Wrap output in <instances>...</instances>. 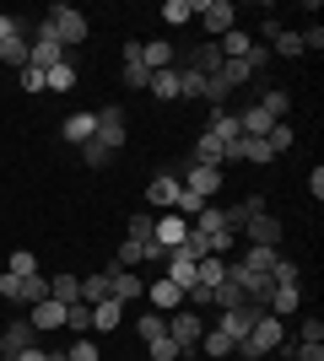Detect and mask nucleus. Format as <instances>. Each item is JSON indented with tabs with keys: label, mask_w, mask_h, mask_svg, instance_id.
<instances>
[{
	"label": "nucleus",
	"mask_w": 324,
	"mask_h": 361,
	"mask_svg": "<svg viewBox=\"0 0 324 361\" xmlns=\"http://www.w3.org/2000/svg\"><path fill=\"white\" fill-rule=\"evenodd\" d=\"M287 340V318H270V313H260L254 318V329H248V340H238L232 345V356H244V361H265L270 350Z\"/></svg>",
	"instance_id": "nucleus-1"
},
{
	"label": "nucleus",
	"mask_w": 324,
	"mask_h": 361,
	"mask_svg": "<svg viewBox=\"0 0 324 361\" xmlns=\"http://www.w3.org/2000/svg\"><path fill=\"white\" fill-rule=\"evenodd\" d=\"M44 22H49V32H54V44H60L65 54H71L76 44H87V32H92V27H87V16H81L71 0H54Z\"/></svg>",
	"instance_id": "nucleus-2"
},
{
	"label": "nucleus",
	"mask_w": 324,
	"mask_h": 361,
	"mask_svg": "<svg viewBox=\"0 0 324 361\" xmlns=\"http://www.w3.org/2000/svg\"><path fill=\"white\" fill-rule=\"evenodd\" d=\"M189 226H195V232H200V238L211 243V254H216V259H227V254H232V238H238V232H232V226H227V216H222V205H205V211L195 216V221H189Z\"/></svg>",
	"instance_id": "nucleus-3"
},
{
	"label": "nucleus",
	"mask_w": 324,
	"mask_h": 361,
	"mask_svg": "<svg viewBox=\"0 0 324 361\" xmlns=\"http://www.w3.org/2000/svg\"><path fill=\"white\" fill-rule=\"evenodd\" d=\"M205 334V313H189V307H179V313H168V340L179 350H184V361L195 356V345H200Z\"/></svg>",
	"instance_id": "nucleus-4"
},
{
	"label": "nucleus",
	"mask_w": 324,
	"mask_h": 361,
	"mask_svg": "<svg viewBox=\"0 0 324 361\" xmlns=\"http://www.w3.org/2000/svg\"><path fill=\"white\" fill-rule=\"evenodd\" d=\"M195 16H200V27L211 32V44L222 32L238 27V11H232V0H195Z\"/></svg>",
	"instance_id": "nucleus-5"
},
{
	"label": "nucleus",
	"mask_w": 324,
	"mask_h": 361,
	"mask_svg": "<svg viewBox=\"0 0 324 361\" xmlns=\"http://www.w3.org/2000/svg\"><path fill=\"white\" fill-rule=\"evenodd\" d=\"M97 146H108L114 157H119V146H124V108L119 103H108V108H97Z\"/></svg>",
	"instance_id": "nucleus-6"
},
{
	"label": "nucleus",
	"mask_w": 324,
	"mask_h": 361,
	"mask_svg": "<svg viewBox=\"0 0 324 361\" xmlns=\"http://www.w3.org/2000/svg\"><path fill=\"white\" fill-rule=\"evenodd\" d=\"M238 238H248L254 248H281V221H276L270 211H265V216H254V221H244V226H238Z\"/></svg>",
	"instance_id": "nucleus-7"
},
{
	"label": "nucleus",
	"mask_w": 324,
	"mask_h": 361,
	"mask_svg": "<svg viewBox=\"0 0 324 361\" xmlns=\"http://www.w3.org/2000/svg\"><path fill=\"white\" fill-rule=\"evenodd\" d=\"M108 297L130 307V302L146 297V286H140V275H136V270H119V264H108Z\"/></svg>",
	"instance_id": "nucleus-8"
},
{
	"label": "nucleus",
	"mask_w": 324,
	"mask_h": 361,
	"mask_svg": "<svg viewBox=\"0 0 324 361\" xmlns=\"http://www.w3.org/2000/svg\"><path fill=\"white\" fill-rule=\"evenodd\" d=\"M38 345V329H32L28 318H11L6 324V334H0V356H22V350Z\"/></svg>",
	"instance_id": "nucleus-9"
},
{
	"label": "nucleus",
	"mask_w": 324,
	"mask_h": 361,
	"mask_svg": "<svg viewBox=\"0 0 324 361\" xmlns=\"http://www.w3.org/2000/svg\"><path fill=\"white\" fill-rule=\"evenodd\" d=\"M179 65H184V71H195V75H216V71H222V49L205 38V44H195L189 54H179Z\"/></svg>",
	"instance_id": "nucleus-10"
},
{
	"label": "nucleus",
	"mask_w": 324,
	"mask_h": 361,
	"mask_svg": "<svg viewBox=\"0 0 324 361\" xmlns=\"http://www.w3.org/2000/svg\"><path fill=\"white\" fill-rule=\"evenodd\" d=\"M92 135H97V114H87V108H81V114H65V124H60L65 146H87Z\"/></svg>",
	"instance_id": "nucleus-11"
},
{
	"label": "nucleus",
	"mask_w": 324,
	"mask_h": 361,
	"mask_svg": "<svg viewBox=\"0 0 324 361\" xmlns=\"http://www.w3.org/2000/svg\"><path fill=\"white\" fill-rule=\"evenodd\" d=\"M303 307V286H270L265 291V313L270 318H292Z\"/></svg>",
	"instance_id": "nucleus-12"
},
{
	"label": "nucleus",
	"mask_w": 324,
	"mask_h": 361,
	"mask_svg": "<svg viewBox=\"0 0 324 361\" xmlns=\"http://www.w3.org/2000/svg\"><path fill=\"white\" fill-rule=\"evenodd\" d=\"M179 189H184V183H179V173H157L152 189H146V205H152V211H173Z\"/></svg>",
	"instance_id": "nucleus-13"
},
{
	"label": "nucleus",
	"mask_w": 324,
	"mask_h": 361,
	"mask_svg": "<svg viewBox=\"0 0 324 361\" xmlns=\"http://www.w3.org/2000/svg\"><path fill=\"white\" fill-rule=\"evenodd\" d=\"M146 302H152V307H157V313H179V307H184V291H179V286H173V281H168V275H157V281H152V286H146Z\"/></svg>",
	"instance_id": "nucleus-14"
},
{
	"label": "nucleus",
	"mask_w": 324,
	"mask_h": 361,
	"mask_svg": "<svg viewBox=\"0 0 324 361\" xmlns=\"http://www.w3.org/2000/svg\"><path fill=\"white\" fill-rule=\"evenodd\" d=\"M140 65H146V71H173V65H179V49L168 44V38H152V44H140Z\"/></svg>",
	"instance_id": "nucleus-15"
},
{
	"label": "nucleus",
	"mask_w": 324,
	"mask_h": 361,
	"mask_svg": "<svg viewBox=\"0 0 324 361\" xmlns=\"http://www.w3.org/2000/svg\"><path fill=\"white\" fill-rule=\"evenodd\" d=\"M28 324L38 334H49V329H65V302H54V297H44L38 307H28Z\"/></svg>",
	"instance_id": "nucleus-16"
},
{
	"label": "nucleus",
	"mask_w": 324,
	"mask_h": 361,
	"mask_svg": "<svg viewBox=\"0 0 324 361\" xmlns=\"http://www.w3.org/2000/svg\"><path fill=\"white\" fill-rule=\"evenodd\" d=\"M222 178H227V167H189V173H184V189H195L200 200H211L216 189H222Z\"/></svg>",
	"instance_id": "nucleus-17"
},
{
	"label": "nucleus",
	"mask_w": 324,
	"mask_h": 361,
	"mask_svg": "<svg viewBox=\"0 0 324 361\" xmlns=\"http://www.w3.org/2000/svg\"><path fill=\"white\" fill-rule=\"evenodd\" d=\"M124 87L130 92H146L152 87V71H146V65H140V44H124Z\"/></svg>",
	"instance_id": "nucleus-18"
},
{
	"label": "nucleus",
	"mask_w": 324,
	"mask_h": 361,
	"mask_svg": "<svg viewBox=\"0 0 324 361\" xmlns=\"http://www.w3.org/2000/svg\"><path fill=\"white\" fill-rule=\"evenodd\" d=\"M265 211H270V205H265V195H244V200H238V205H227V211H222V216H227V226H232V232H238V226H244V221H254V216H265Z\"/></svg>",
	"instance_id": "nucleus-19"
},
{
	"label": "nucleus",
	"mask_w": 324,
	"mask_h": 361,
	"mask_svg": "<svg viewBox=\"0 0 324 361\" xmlns=\"http://www.w3.org/2000/svg\"><path fill=\"white\" fill-rule=\"evenodd\" d=\"M276 259H281V248H254V243H248L238 264H244L248 275H265V281H270V270H276Z\"/></svg>",
	"instance_id": "nucleus-20"
},
{
	"label": "nucleus",
	"mask_w": 324,
	"mask_h": 361,
	"mask_svg": "<svg viewBox=\"0 0 324 361\" xmlns=\"http://www.w3.org/2000/svg\"><path fill=\"white\" fill-rule=\"evenodd\" d=\"M184 232H189V221H184V216L162 211V216H157V232H152V238L162 243V248H179V243H184Z\"/></svg>",
	"instance_id": "nucleus-21"
},
{
	"label": "nucleus",
	"mask_w": 324,
	"mask_h": 361,
	"mask_svg": "<svg viewBox=\"0 0 324 361\" xmlns=\"http://www.w3.org/2000/svg\"><path fill=\"white\" fill-rule=\"evenodd\" d=\"M124 324V302H92V334H108V329H119Z\"/></svg>",
	"instance_id": "nucleus-22"
},
{
	"label": "nucleus",
	"mask_w": 324,
	"mask_h": 361,
	"mask_svg": "<svg viewBox=\"0 0 324 361\" xmlns=\"http://www.w3.org/2000/svg\"><path fill=\"white\" fill-rule=\"evenodd\" d=\"M189 167H222V140H216L211 130H200V140L189 151Z\"/></svg>",
	"instance_id": "nucleus-23"
},
{
	"label": "nucleus",
	"mask_w": 324,
	"mask_h": 361,
	"mask_svg": "<svg viewBox=\"0 0 324 361\" xmlns=\"http://www.w3.org/2000/svg\"><path fill=\"white\" fill-rule=\"evenodd\" d=\"M270 124H276V119H270V114H265V108L254 103V108H244V114H238V135L265 140V135H270Z\"/></svg>",
	"instance_id": "nucleus-24"
},
{
	"label": "nucleus",
	"mask_w": 324,
	"mask_h": 361,
	"mask_svg": "<svg viewBox=\"0 0 324 361\" xmlns=\"http://www.w3.org/2000/svg\"><path fill=\"white\" fill-rule=\"evenodd\" d=\"M162 275H168V281H173L179 291H189V286H195V259H184L179 248H173V254H168V264H162Z\"/></svg>",
	"instance_id": "nucleus-25"
},
{
	"label": "nucleus",
	"mask_w": 324,
	"mask_h": 361,
	"mask_svg": "<svg viewBox=\"0 0 324 361\" xmlns=\"http://www.w3.org/2000/svg\"><path fill=\"white\" fill-rule=\"evenodd\" d=\"M222 281H227V259H216V254H205L200 264H195V286H222Z\"/></svg>",
	"instance_id": "nucleus-26"
},
{
	"label": "nucleus",
	"mask_w": 324,
	"mask_h": 361,
	"mask_svg": "<svg viewBox=\"0 0 324 361\" xmlns=\"http://www.w3.org/2000/svg\"><path fill=\"white\" fill-rule=\"evenodd\" d=\"M195 350H205L211 361H227V356H232V340L216 329V324H205V334H200V345H195Z\"/></svg>",
	"instance_id": "nucleus-27"
},
{
	"label": "nucleus",
	"mask_w": 324,
	"mask_h": 361,
	"mask_svg": "<svg viewBox=\"0 0 324 361\" xmlns=\"http://www.w3.org/2000/svg\"><path fill=\"white\" fill-rule=\"evenodd\" d=\"M205 130H211V135L222 140V146H227V140H238V114H227V108H211Z\"/></svg>",
	"instance_id": "nucleus-28"
},
{
	"label": "nucleus",
	"mask_w": 324,
	"mask_h": 361,
	"mask_svg": "<svg viewBox=\"0 0 324 361\" xmlns=\"http://www.w3.org/2000/svg\"><path fill=\"white\" fill-rule=\"evenodd\" d=\"M49 297V275H22V286H16V302L22 307H38Z\"/></svg>",
	"instance_id": "nucleus-29"
},
{
	"label": "nucleus",
	"mask_w": 324,
	"mask_h": 361,
	"mask_svg": "<svg viewBox=\"0 0 324 361\" xmlns=\"http://www.w3.org/2000/svg\"><path fill=\"white\" fill-rule=\"evenodd\" d=\"M76 81H81V71L65 60V65H54V71L44 75V92H76Z\"/></svg>",
	"instance_id": "nucleus-30"
},
{
	"label": "nucleus",
	"mask_w": 324,
	"mask_h": 361,
	"mask_svg": "<svg viewBox=\"0 0 324 361\" xmlns=\"http://www.w3.org/2000/svg\"><path fill=\"white\" fill-rule=\"evenodd\" d=\"M136 329H140V340L152 345V340H162V334H168V313H157V307H146V313L136 318Z\"/></svg>",
	"instance_id": "nucleus-31"
},
{
	"label": "nucleus",
	"mask_w": 324,
	"mask_h": 361,
	"mask_svg": "<svg viewBox=\"0 0 324 361\" xmlns=\"http://www.w3.org/2000/svg\"><path fill=\"white\" fill-rule=\"evenodd\" d=\"M49 297L71 307V302H81V281L76 275H49Z\"/></svg>",
	"instance_id": "nucleus-32"
},
{
	"label": "nucleus",
	"mask_w": 324,
	"mask_h": 361,
	"mask_svg": "<svg viewBox=\"0 0 324 361\" xmlns=\"http://www.w3.org/2000/svg\"><path fill=\"white\" fill-rule=\"evenodd\" d=\"M146 92H152L157 103H173V97H179V65H173V71H157Z\"/></svg>",
	"instance_id": "nucleus-33"
},
{
	"label": "nucleus",
	"mask_w": 324,
	"mask_h": 361,
	"mask_svg": "<svg viewBox=\"0 0 324 361\" xmlns=\"http://www.w3.org/2000/svg\"><path fill=\"white\" fill-rule=\"evenodd\" d=\"M270 286H303V264L281 254V259H276V270H270Z\"/></svg>",
	"instance_id": "nucleus-34"
},
{
	"label": "nucleus",
	"mask_w": 324,
	"mask_h": 361,
	"mask_svg": "<svg viewBox=\"0 0 324 361\" xmlns=\"http://www.w3.org/2000/svg\"><path fill=\"white\" fill-rule=\"evenodd\" d=\"M260 108H265V114H270L276 124H287V114H292V97H287L281 87H270V92L260 97Z\"/></svg>",
	"instance_id": "nucleus-35"
},
{
	"label": "nucleus",
	"mask_w": 324,
	"mask_h": 361,
	"mask_svg": "<svg viewBox=\"0 0 324 361\" xmlns=\"http://www.w3.org/2000/svg\"><path fill=\"white\" fill-rule=\"evenodd\" d=\"M65 329L92 334V302H71V307H65Z\"/></svg>",
	"instance_id": "nucleus-36"
},
{
	"label": "nucleus",
	"mask_w": 324,
	"mask_h": 361,
	"mask_svg": "<svg viewBox=\"0 0 324 361\" xmlns=\"http://www.w3.org/2000/svg\"><path fill=\"white\" fill-rule=\"evenodd\" d=\"M157 16H162L168 27H184V22H195V0H168Z\"/></svg>",
	"instance_id": "nucleus-37"
},
{
	"label": "nucleus",
	"mask_w": 324,
	"mask_h": 361,
	"mask_svg": "<svg viewBox=\"0 0 324 361\" xmlns=\"http://www.w3.org/2000/svg\"><path fill=\"white\" fill-rule=\"evenodd\" d=\"M205 205H211V200H200L195 189H179V200H173V216H184V221H195V216H200Z\"/></svg>",
	"instance_id": "nucleus-38"
},
{
	"label": "nucleus",
	"mask_w": 324,
	"mask_h": 361,
	"mask_svg": "<svg viewBox=\"0 0 324 361\" xmlns=\"http://www.w3.org/2000/svg\"><path fill=\"white\" fill-rule=\"evenodd\" d=\"M0 60L11 65V71H22L28 65V38H0Z\"/></svg>",
	"instance_id": "nucleus-39"
},
{
	"label": "nucleus",
	"mask_w": 324,
	"mask_h": 361,
	"mask_svg": "<svg viewBox=\"0 0 324 361\" xmlns=\"http://www.w3.org/2000/svg\"><path fill=\"white\" fill-rule=\"evenodd\" d=\"M6 275H16V281H22V275H38V254H32V248H16L11 264H6Z\"/></svg>",
	"instance_id": "nucleus-40"
},
{
	"label": "nucleus",
	"mask_w": 324,
	"mask_h": 361,
	"mask_svg": "<svg viewBox=\"0 0 324 361\" xmlns=\"http://www.w3.org/2000/svg\"><path fill=\"white\" fill-rule=\"evenodd\" d=\"M81 302H108V270L103 275H81Z\"/></svg>",
	"instance_id": "nucleus-41"
},
{
	"label": "nucleus",
	"mask_w": 324,
	"mask_h": 361,
	"mask_svg": "<svg viewBox=\"0 0 324 361\" xmlns=\"http://www.w3.org/2000/svg\"><path fill=\"white\" fill-rule=\"evenodd\" d=\"M227 81H222V75H205V87H200V103H211V108H222V103H227Z\"/></svg>",
	"instance_id": "nucleus-42"
},
{
	"label": "nucleus",
	"mask_w": 324,
	"mask_h": 361,
	"mask_svg": "<svg viewBox=\"0 0 324 361\" xmlns=\"http://www.w3.org/2000/svg\"><path fill=\"white\" fill-rule=\"evenodd\" d=\"M292 140H297V130H292V124H270V135H265V146H270V151L281 157V151H292Z\"/></svg>",
	"instance_id": "nucleus-43"
},
{
	"label": "nucleus",
	"mask_w": 324,
	"mask_h": 361,
	"mask_svg": "<svg viewBox=\"0 0 324 361\" xmlns=\"http://www.w3.org/2000/svg\"><path fill=\"white\" fill-rule=\"evenodd\" d=\"M297 345H324V318H303L297 324Z\"/></svg>",
	"instance_id": "nucleus-44"
},
{
	"label": "nucleus",
	"mask_w": 324,
	"mask_h": 361,
	"mask_svg": "<svg viewBox=\"0 0 324 361\" xmlns=\"http://www.w3.org/2000/svg\"><path fill=\"white\" fill-rule=\"evenodd\" d=\"M152 232H157V216L152 211H136V216H130V238H136V243H146Z\"/></svg>",
	"instance_id": "nucleus-45"
},
{
	"label": "nucleus",
	"mask_w": 324,
	"mask_h": 361,
	"mask_svg": "<svg viewBox=\"0 0 324 361\" xmlns=\"http://www.w3.org/2000/svg\"><path fill=\"white\" fill-rule=\"evenodd\" d=\"M216 75H222L227 87H244V81H248V75H254V71H248L244 60H222V71H216Z\"/></svg>",
	"instance_id": "nucleus-46"
},
{
	"label": "nucleus",
	"mask_w": 324,
	"mask_h": 361,
	"mask_svg": "<svg viewBox=\"0 0 324 361\" xmlns=\"http://www.w3.org/2000/svg\"><path fill=\"white\" fill-rule=\"evenodd\" d=\"M146 356H152V361H184V350H179L168 334H162V340H152V345H146Z\"/></svg>",
	"instance_id": "nucleus-47"
},
{
	"label": "nucleus",
	"mask_w": 324,
	"mask_h": 361,
	"mask_svg": "<svg viewBox=\"0 0 324 361\" xmlns=\"http://www.w3.org/2000/svg\"><path fill=\"white\" fill-rule=\"evenodd\" d=\"M114 264H119V270H136V264H140V243H136V238H124V243H119V254H114Z\"/></svg>",
	"instance_id": "nucleus-48"
},
{
	"label": "nucleus",
	"mask_w": 324,
	"mask_h": 361,
	"mask_svg": "<svg viewBox=\"0 0 324 361\" xmlns=\"http://www.w3.org/2000/svg\"><path fill=\"white\" fill-rule=\"evenodd\" d=\"M81 162H87V167H108V162H114V151L97 146V140H87V146H81Z\"/></svg>",
	"instance_id": "nucleus-49"
},
{
	"label": "nucleus",
	"mask_w": 324,
	"mask_h": 361,
	"mask_svg": "<svg viewBox=\"0 0 324 361\" xmlns=\"http://www.w3.org/2000/svg\"><path fill=\"white\" fill-rule=\"evenodd\" d=\"M65 361H97V345H92V334H76V345L65 350Z\"/></svg>",
	"instance_id": "nucleus-50"
},
{
	"label": "nucleus",
	"mask_w": 324,
	"mask_h": 361,
	"mask_svg": "<svg viewBox=\"0 0 324 361\" xmlns=\"http://www.w3.org/2000/svg\"><path fill=\"white\" fill-rule=\"evenodd\" d=\"M168 254H173V248H162L157 238H146V243H140V264H168Z\"/></svg>",
	"instance_id": "nucleus-51"
},
{
	"label": "nucleus",
	"mask_w": 324,
	"mask_h": 361,
	"mask_svg": "<svg viewBox=\"0 0 324 361\" xmlns=\"http://www.w3.org/2000/svg\"><path fill=\"white\" fill-rule=\"evenodd\" d=\"M200 87H205V75H195V71L179 65V97H200Z\"/></svg>",
	"instance_id": "nucleus-52"
},
{
	"label": "nucleus",
	"mask_w": 324,
	"mask_h": 361,
	"mask_svg": "<svg viewBox=\"0 0 324 361\" xmlns=\"http://www.w3.org/2000/svg\"><path fill=\"white\" fill-rule=\"evenodd\" d=\"M16 81H22V92H44V71H32V65H22Z\"/></svg>",
	"instance_id": "nucleus-53"
},
{
	"label": "nucleus",
	"mask_w": 324,
	"mask_h": 361,
	"mask_svg": "<svg viewBox=\"0 0 324 361\" xmlns=\"http://www.w3.org/2000/svg\"><path fill=\"white\" fill-rule=\"evenodd\" d=\"M297 38H303V54H308V49L319 54V49H324V27H319V22H313V27H303Z\"/></svg>",
	"instance_id": "nucleus-54"
},
{
	"label": "nucleus",
	"mask_w": 324,
	"mask_h": 361,
	"mask_svg": "<svg viewBox=\"0 0 324 361\" xmlns=\"http://www.w3.org/2000/svg\"><path fill=\"white\" fill-rule=\"evenodd\" d=\"M244 65H248V71H265V65H270V49H265V44H254V49L244 54Z\"/></svg>",
	"instance_id": "nucleus-55"
},
{
	"label": "nucleus",
	"mask_w": 324,
	"mask_h": 361,
	"mask_svg": "<svg viewBox=\"0 0 324 361\" xmlns=\"http://www.w3.org/2000/svg\"><path fill=\"white\" fill-rule=\"evenodd\" d=\"M0 38H28V22H16V16H0Z\"/></svg>",
	"instance_id": "nucleus-56"
},
{
	"label": "nucleus",
	"mask_w": 324,
	"mask_h": 361,
	"mask_svg": "<svg viewBox=\"0 0 324 361\" xmlns=\"http://www.w3.org/2000/svg\"><path fill=\"white\" fill-rule=\"evenodd\" d=\"M16 286H22L16 275H0V297H6V302H16Z\"/></svg>",
	"instance_id": "nucleus-57"
},
{
	"label": "nucleus",
	"mask_w": 324,
	"mask_h": 361,
	"mask_svg": "<svg viewBox=\"0 0 324 361\" xmlns=\"http://www.w3.org/2000/svg\"><path fill=\"white\" fill-rule=\"evenodd\" d=\"M308 189H313V200H324V167H313V173H308Z\"/></svg>",
	"instance_id": "nucleus-58"
},
{
	"label": "nucleus",
	"mask_w": 324,
	"mask_h": 361,
	"mask_svg": "<svg viewBox=\"0 0 324 361\" xmlns=\"http://www.w3.org/2000/svg\"><path fill=\"white\" fill-rule=\"evenodd\" d=\"M0 361H11V356H0Z\"/></svg>",
	"instance_id": "nucleus-59"
}]
</instances>
